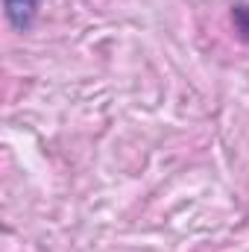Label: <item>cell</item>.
I'll list each match as a JSON object with an SVG mask.
<instances>
[{"label":"cell","instance_id":"6da1fadb","mask_svg":"<svg viewBox=\"0 0 249 252\" xmlns=\"http://www.w3.org/2000/svg\"><path fill=\"white\" fill-rule=\"evenodd\" d=\"M41 0H6V15L12 21V27L18 30H27L35 18V9H38Z\"/></svg>","mask_w":249,"mask_h":252},{"label":"cell","instance_id":"7a4b0ae2","mask_svg":"<svg viewBox=\"0 0 249 252\" xmlns=\"http://www.w3.org/2000/svg\"><path fill=\"white\" fill-rule=\"evenodd\" d=\"M235 21H238V30L241 32H249V6H235Z\"/></svg>","mask_w":249,"mask_h":252}]
</instances>
